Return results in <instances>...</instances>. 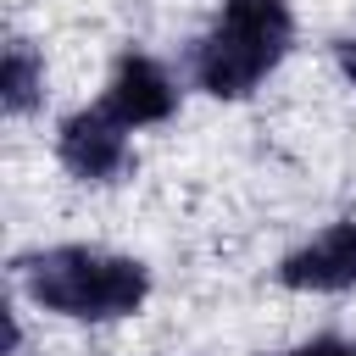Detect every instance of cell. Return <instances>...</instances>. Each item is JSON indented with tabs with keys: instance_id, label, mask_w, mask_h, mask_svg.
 <instances>
[{
	"instance_id": "cell-6",
	"label": "cell",
	"mask_w": 356,
	"mask_h": 356,
	"mask_svg": "<svg viewBox=\"0 0 356 356\" xmlns=\"http://www.w3.org/2000/svg\"><path fill=\"white\" fill-rule=\"evenodd\" d=\"M44 100V56L33 50V39L11 33L6 56H0V111L6 117H28Z\"/></svg>"
},
{
	"instance_id": "cell-7",
	"label": "cell",
	"mask_w": 356,
	"mask_h": 356,
	"mask_svg": "<svg viewBox=\"0 0 356 356\" xmlns=\"http://www.w3.org/2000/svg\"><path fill=\"white\" fill-rule=\"evenodd\" d=\"M273 356H356V339H345V334H312V339H300L289 350H273Z\"/></svg>"
},
{
	"instance_id": "cell-2",
	"label": "cell",
	"mask_w": 356,
	"mask_h": 356,
	"mask_svg": "<svg viewBox=\"0 0 356 356\" xmlns=\"http://www.w3.org/2000/svg\"><path fill=\"white\" fill-rule=\"evenodd\" d=\"M295 44L289 0H222L211 28L189 50V78L211 100H245Z\"/></svg>"
},
{
	"instance_id": "cell-8",
	"label": "cell",
	"mask_w": 356,
	"mask_h": 356,
	"mask_svg": "<svg viewBox=\"0 0 356 356\" xmlns=\"http://www.w3.org/2000/svg\"><path fill=\"white\" fill-rule=\"evenodd\" d=\"M334 67H339V78L356 89V33H345V39L334 44Z\"/></svg>"
},
{
	"instance_id": "cell-1",
	"label": "cell",
	"mask_w": 356,
	"mask_h": 356,
	"mask_svg": "<svg viewBox=\"0 0 356 356\" xmlns=\"http://www.w3.org/2000/svg\"><path fill=\"white\" fill-rule=\"evenodd\" d=\"M22 295L67 323H122L150 300V267L100 245H50L11 261Z\"/></svg>"
},
{
	"instance_id": "cell-5",
	"label": "cell",
	"mask_w": 356,
	"mask_h": 356,
	"mask_svg": "<svg viewBox=\"0 0 356 356\" xmlns=\"http://www.w3.org/2000/svg\"><path fill=\"white\" fill-rule=\"evenodd\" d=\"M100 106H106L128 134H134V128H156V122H167V117L178 111V83H172V72H167L156 56L122 50V56L111 61V78H106Z\"/></svg>"
},
{
	"instance_id": "cell-3",
	"label": "cell",
	"mask_w": 356,
	"mask_h": 356,
	"mask_svg": "<svg viewBox=\"0 0 356 356\" xmlns=\"http://www.w3.org/2000/svg\"><path fill=\"white\" fill-rule=\"evenodd\" d=\"M56 161L78 184H117L134 167V145H128V128L95 100V106H78V111L61 117V128H56Z\"/></svg>"
},
{
	"instance_id": "cell-4",
	"label": "cell",
	"mask_w": 356,
	"mask_h": 356,
	"mask_svg": "<svg viewBox=\"0 0 356 356\" xmlns=\"http://www.w3.org/2000/svg\"><path fill=\"white\" fill-rule=\"evenodd\" d=\"M273 278L295 295H345V289H356V217H339L323 234H312L306 245H295L289 256H278Z\"/></svg>"
}]
</instances>
